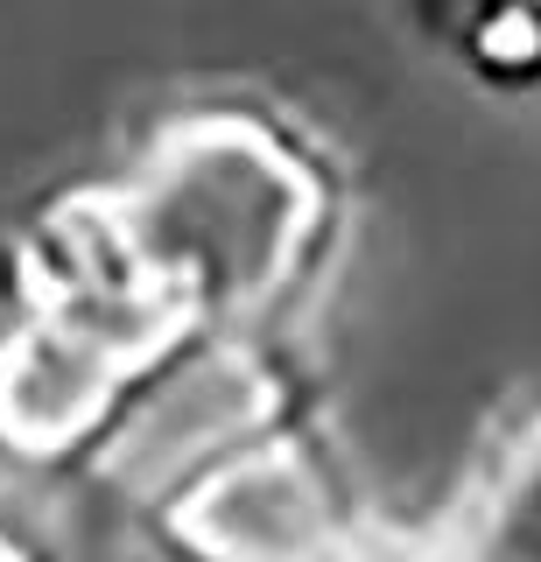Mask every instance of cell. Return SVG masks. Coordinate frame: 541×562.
<instances>
[{
	"mask_svg": "<svg viewBox=\"0 0 541 562\" xmlns=\"http://www.w3.org/2000/svg\"><path fill=\"white\" fill-rule=\"evenodd\" d=\"M295 211L303 190L274 155H260L239 134H212L162 169L134 218V246L155 274H169V289L253 295L282 268Z\"/></svg>",
	"mask_w": 541,
	"mask_h": 562,
	"instance_id": "obj_1",
	"label": "cell"
},
{
	"mask_svg": "<svg viewBox=\"0 0 541 562\" xmlns=\"http://www.w3.org/2000/svg\"><path fill=\"white\" fill-rule=\"evenodd\" d=\"M485 562H541V450H534V464L506 485L499 520H493V535H485Z\"/></svg>",
	"mask_w": 541,
	"mask_h": 562,
	"instance_id": "obj_2",
	"label": "cell"
},
{
	"mask_svg": "<svg viewBox=\"0 0 541 562\" xmlns=\"http://www.w3.org/2000/svg\"><path fill=\"white\" fill-rule=\"evenodd\" d=\"M0 562H8V555H0Z\"/></svg>",
	"mask_w": 541,
	"mask_h": 562,
	"instance_id": "obj_3",
	"label": "cell"
}]
</instances>
